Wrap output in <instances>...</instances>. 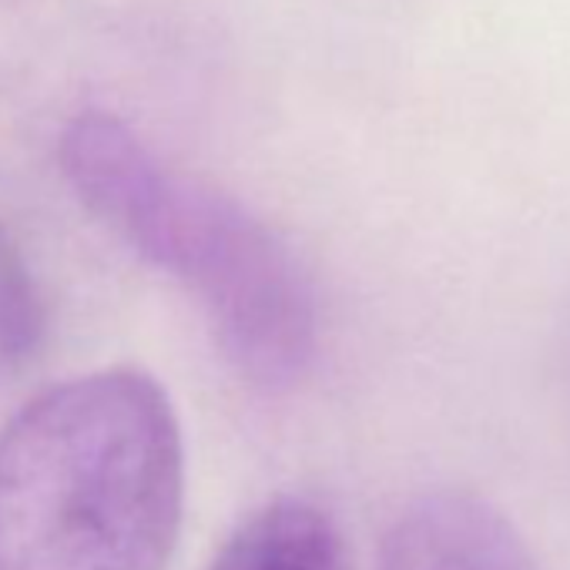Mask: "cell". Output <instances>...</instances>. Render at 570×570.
I'll return each instance as SVG.
<instances>
[{
  "instance_id": "1",
  "label": "cell",
  "mask_w": 570,
  "mask_h": 570,
  "mask_svg": "<svg viewBox=\"0 0 570 570\" xmlns=\"http://www.w3.org/2000/svg\"><path fill=\"white\" fill-rule=\"evenodd\" d=\"M181 507V426L141 370L75 376L0 430V570H168Z\"/></svg>"
},
{
  "instance_id": "3",
  "label": "cell",
  "mask_w": 570,
  "mask_h": 570,
  "mask_svg": "<svg viewBox=\"0 0 570 570\" xmlns=\"http://www.w3.org/2000/svg\"><path fill=\"white\" fill-rule=\"evenodd\" d=\"M380 570H543L513 520L480 493L430 490L393 520Z\"/></svg>"
},
{
  "instance_id": "2",
  "label": "cell",
  "mask_w": 570,
  "mask_h": 570,
  "mask_svg": "<svg viewBox=\"0 0 570 570\" xmlns=\"http://www.w3.org/2000/svg\"><path fill=\"white\" fill-rule=\"evenodd\" d=\"M61 171L91 215L195 293L225 363L258 390L296 386L316 356V303L299 258L225 191L171 171L121 118L85 111Z\"/></svg>"
},
{
  "instance_id": "4",
  "label": "cell",
  "mask_w": 570,
  "mask_h": 570,
  "mask_svg": "<svg viewBox=\"0 0 570 570\" xmlns=\"http://www.w3.org/2000/svg\"><path fill=\"white\" fill-rule=\"evenodd\" d=\"M205 570H340V533L313 500L282 497L242 520Z\"/></svg>"
},
{
  "instance_id": "5",
  "label": "cell",
  "mask_w": 570,
  "mask_h": 570,
  "mask_svg": "<svg viewBox=\"0 0 570 570\" xmlns=\"http://www.w3.org/2000/svg\"><path fill=\"white\" fill-rule=\"evenodd\" d=\"M45 303L35 285V275L11 238L0 225V380L21 376L45 346Z\"/></svg>"
}]
</instances>
